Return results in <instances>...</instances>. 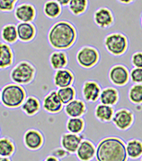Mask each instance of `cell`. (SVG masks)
Instances as JSON below:
<instances>
[{"instance_id": "1", "label": "cell", "mask_w": 142, "mask_h": 161, "mask_svg": "<svg viewBox=\"0 0 142 161\" xmlns=\"http://www.w3.org/2000/svg\"><path fill=\"white\" fill-rule=\"evenodd\" d=\"M78 34L75 25L67 20L54 23L48 31V43L55 51H66L77 43Z\"/></svg>"}, {"instance_id": "2", "label": "cell", "mask_w": 142, "mask_h": 161, "mask_svg": "<svg viewBox=\"0 0 142 161\" xmlns=\"http://www.w3.org/2000/svg\"><path fill=\"white\" fill-rule=\"evenodd\" d=\"M95 158L97 161H127L126 142L115 136L102 139L96 145Z\"/></svg>"}, {"instance_id": "3", "label": "cell", "mask_w": 142, "mask_h": 161, "mask_svg": "<svg viewBox=\"0 0 142 161\" xmlns=\"http://www.w3.org/2000/svg\"><path fill=\"white\" fill-rule=\"evenodd\" d=\"M26 98V90L14 82L7 83L1 90V103L8 109L21 108Z\"/></svg>"}, {"instance_id": "4", "label": "cell", "mask_w": 142, "mask_h": 161, "mask_svg": "<svg viewBox=\"0 0 142 161\" xmlns=\"http://www.w3.org/2000/svg\"><path fill=\"white\" fill-rule=\"evenodd\" d=\"M36 68L29 61H20L11 69L9 77L11 80L18 85H29L35 79Z\"/></svg>"}, {"instance_id": "5", "label": "cell", "mask_w": 142, "mask_h": 161, "mask_svg": "<svg viewBox=\"0 0 142 161\" xmlns=\"http://www.w3.org/2000/svg\"><path fill=\"white\" fill-rule=\"evenodd\" d=\"M104 48L111 55L115 57H120L124 55L129 50V42L126 35L114 32L108 34L104 39Z\"/></svg>"}, {"instance_id": "6", "label": "cell", "mask_w": 142, "mask_h": 161, "mask_svg": "<svg viewBox=\"0 0 142 161\" xmlns=\"http://www.w3.org/2000/svg\"><path fill=\"white\" fill-rule=\"evenodd\" d=\"M76 60L78 65L82 68L91 69L98 64L101 60V54L96 47L92 45H84L77 52Z\"/></svg>"}, {"instance_id": "7", "label": "cell", "mask_w": 142, "mask_h": 161, "mask_svg": "<svg viewBox=\"0 0 142 161\" xmlns=\"http://www.w3.org/2000/svg\"><path fill=\"white\" fill-rule=\"evenodd\" d=\"M115 128L121 131L129 130L135 122L134 112L127 108H121L115 110L114 119L112 120Z\"/></svg>"}, {"instance_id": "8", "label": "cell", "mask_w": 142, "mask_h": 161, "mask_svg": "<svg viewBox=\"0 0 142 161\" xmlns=\"http://www.w3.org/2000/svg\"><path fill=\"white\" fill-rule=\"evenodd\" d=\"M23 143L24 147L31 151L40 150L45 143L44 135L37 129H29L23 136Z\"/></svg>"}, {"instance_id": "9", "label": "cell", "mask_w": 142, "mask_h": 161, "mask_svg": "<svg viewBox=\"0 0 142 161\" xmlns=\"http://www.w3.org/2000/svg\"><path fill=\"white\" fill-rule=\"evenodd\" d=\"M108 78L114 86L124 87L130 80L129 70L123 64H115L110 68Z\"/></svg>"}, {"instance_id": "10", "label": "cell", "mask_w": 142, "mask_h": 161, "mask_svg": "<svg viewBox=\"0 0 142 161\" xmlns=\"http://www.w3.org/2000/svg\"><path fill=\"white\" fill-rule=\"evenodd\" d=\"M94 24L101 29H108L115 23V16L113 11L106 7L97 8L93 15Z\"/></svg>"}, {"instance_id": "11", "label": "cell", "mask_w": 142, "mask_h": 161, "mask_svg": "<svg viewBox=\"0 0 142 161\" xmlns=\"http://www.w3.org/2000/svg\"><path fill=\"white\" fill-rule=\"evenodd\" d=\"M14 14L19 23H33L37 16V11L33 4L23 2L16 6Z\"/></svg>"}, {"instance_id": "12", "label": "cell", "mask_w": 142, "mask_h": 161, "mask_svg": "<svg viewBox=\"0 0 142 161\" xmlns=\"http://www.w3.org/2000/svg\"><path fill=\"white\" fill-rule=\"evenodd\" d=\"M81 92L85 102L94 103L99 101L102 88L97 81L94 80H87L83 83Z\"/></svg>"}, {"instance_id": "13", "label": "cell", "mask_w": 142, "mask_h": 161, "mask_svg": "<svg viewBox=\"0 0 142 161\" xmlns=\"http://www.w3.org/2000/svg\"><path fill=\"white\" fill-rule=\"evenodd\" d=\"M42 107L46 112L50 114H58L64 110V105L60 102L57 94V91H50L43 98Z\"/></svg>"}, {"instance_id": "14", "label": "cell", "mask_w": 142, "mask_h": 161, "mask_svg": "<svg viewBox=\"0 0 142 161\" xmlns=\"http://www.w3.org/2000/svg\"><path fill=\"white\" fill-rule=\"evenodd\" d=\"M83 139H85V137L82 134L77 135L65 132L60 137V146L69 154H76Z\"/></svg>"}, {"instance_id": "15", "label": "cell", "mask_w": 142, "mask_h": 161, "mask_svg": "<svg viewBox=\"0 0 142 161\" xmlns=\"http://www.w3.org/2000/svg\"><path fill=\"white\" fill-rule=\"evenodd\" d=\"M75 79L74 73L68 68L55 71L53 74V83L58 89L73 86Z\"/></svg>"}, {"instance_id": "16", "label": "cell", "mask_w": 142, "mask_h": 161, "mask_svg": "<svg viewBox=\"0 0 142 161\" xmlns=\"http://www.w3.org/2000/svg\"><path fill=\"white\" fill-rule=\"evenodd\" d=\"M18 41L22 43H30L35 39L37 28L33 23H18L16 25Z\"/></svg>"}, {"instance_id": "17", "label": "cell", "mask_w": 142, "mask_h": 161, "mask_svg": "<svg viewBox=\"0 0 142 161\" xmlns=\"http://www.w3.org/2000/svg\"><path fill=\"white\" fill-rule=\"evenodd\" d=\"M64 111L68 118H83L87 111V106L84 100L75 99L65 105Z\"/></svg>"}, {"instance_id": "18", "label": "cell", "mask_w": 142, "mask_h": 161, "mask_svg": "<svg viewBox=\"0 0 142 161\" xmlns=\"http://www.w3.org/2000/svg\"><path fill=\"white\" fill-rule=\"evenodd\" d=\"M95 153L96 146L93 141L85 139L78 147L76 155L80 161H91L94 159V158H95Z\"/></svg>"}, {"instance_id": "19", "label": "cell", "mask_w": 142, "mask_h": 161, "mask_svg": "<svg viewBox=\"0 0 142 161\" xmlns=\"http://www.w3.org/2000/svg\"><path fill=\"white\" fill-rule=\"evenodd\" d=\"M14 53L9 44L0 42V70H6L14 64Z\"/></svg>"}, {"instance_id": "20", "label": "cell", "mask_w": 142, "mask_h": 161, "mask_svg": "<svg viewBox=\"0 0 142 161\" xmlns=\"http://www.w3.org/2000/svg\"><path fill=\"white\" fill-rule=\"evenodd\" d=\"M120 101V92L114 87H106L102 89L99 97V102L101 104L114 107L118 104Z\"/></svg>"}, {"instance_id": "21", "label": "cell", "mask_w": 142, "mask_h": 161, "mask_svg": "<svg viewBox=\"0 0 142 161\" xmlns=\"http://www.w3.org/2000/svg\"><path fill=\"white\" fill-rule=\"evenodd\" d=\"M50 67L54 71H58L67 68L68 64V56L64 51H54L49 57Z\"/></svg>"}, {"instance_id": "22", "label": "cell", "mask_w": 142, "mask_h": 161, "mask_svg": "<svg viewBox=\"0 0 142 161\" xmlns=\"http://www.w3.org/2000/svg\"><path fill=\"white\" fill-rule=\"evenodd\" d=\"M23 112L29 117L35 116L42 109V103L35 96H27L21 107Z\"/></svg>"}, {"instance_id": "23", "label": "cell", "mask_w": 142, "mask_h": 161, "mask_svg": "<svg viewBox=\"0 0 142 161\" xmlns=\"http://www.w3.org/2000/svg\"><path fill=\"white\" fill-rule=\"evenodd\" d=\"M114 113H115L114 107H112V106L99 103L94 108V117L96 118L97 120L104 123L112 122Z\"/></svg>"}, {"instance_id": "24", "label": "cell", "mask_w": 142, "mask_h": 161, "mask_svg": "<svg viewBox=\"0 0 142 161\" xmlns=\"http://www.w3.org/2000/svg\"><path fill=\"white\" fill-rule=\"evenodd\" d=\"M0 36L2 42L5 44H14L18 41V35H17V27L14 24H7L5 25L0 32Z\"/></svg>"}, {"instance_id": "25", "label": "cell", "mask_w": 142, "mask_h": 161, "mask_svg": "<svg viewBox=\"0 0 142 161\" xmlns=\"http://www.w3.org/2000/svg\"><path fill=\"white\" fill-rule=\"evenodd\" d=\"M62 13V8L57 0L46 1L43 5V14L49 19H57Z\"/></svg>"}, {"instance_id": "26", "label": "cell", "mask_w": 142, "mask_h": 161, "mask_svg": "<svg viewBox=\"0 0 142 161\" xmlns=\"http://www.w3.org/2000/svg\"><path fill=\"white\" fill-rule=\"evenodd\" d=\"M85 120L84 118H68L66 122L67 132L81 135L85 130Z\"/></svg>"}, {"instance_id": "27", "label": "cell", "mask_w": 142, "mask_h": 161, "mask_svg": "<svg viewBox=\"0 0 142 161\" xmlns=\"http://www.w3.org/2000/svg\"><path fill=\"white\" fill-rule=\"evenodd\" d=\"M126 152L128 158L138 159L142 157V141L140 139H131L126 142Z\"/></svg>"}, {"instance_id": "28", "label": "cell", "mask_w": 142, "mask_h": 161, "mask_svg": "<svg viewBox=\"0 0 142 161\" xmlns=\"http://www.w3.org/2000/svg\"><path fill=\"white\" fill-rule=\"evenodd\" d=\"M16 152V146L9 137H0V157L10 158Z\"/></svg>"}, {"instance_id": "29", "label": "cell", "mask_w": 142, "mask_h": 161, "mask_svg": "<svg viewBox=\"0 0 142 161\" xmlns=\"http://www.w3.org/2000/svg\"><path fill=\"white\" fill-rule=\"evenodd\" d=\"M57 94L63 105H67L75 99H77V91L74 86H69L66 88H60L57 90Z\"/></svg>"}, {"instance_id": "30", "label": "cell", "mask_w": 142, "mask_h": 161, "mask_svg": "<svg viewBox=\"0 0 142 161\" xmlns=\"http://www.w3.org/2000/svg\"><path fill=\"white\" fill-rule=\"evenodd\" d=\"M68 10L72 15H78L85 14L88 8V1L87 0H70L68 5Z\"/></svg>"}, {"instance_id": "31", "label": "cell", "mask_w": 142, "mask_h": 161, "mask_svg": "<svg viewBox=\"0 0 142 161\" xmlns=\"http://www.w3.org/2000/svg\"><path fill=\"white\" fill-rule=\"evenodd\" d=\"M128 99L135 105H142V84H132L129 89Z\"/></svg>"}, {"instance_id": "32", "label": "cell", "mask_w": 142, "mask_h": 161, "mask_svg": "<svg viewBox=\"0 0 142 161\" xmlns=\"http://www.w3.org/2000/svg\"><path fill=\"white\" fill-rule=\"evenodd\" d=\"M16 0H0V12L10 13L14 11L17 6Z\"/></svg>"}, {"instance_id": "33", "label": "cell", "mask_w": 142, "mask_h": 161, "mask_svg": "<svg viewBox=\"0 0 142 161\" xmlns=\"http://www.w3.org/2000/svg\"><path fill=\"white\" fill-rule=\"evenodd\" d=\"M129 78L134 84H142V69L132 68L129 71Z\"/></svg>"}, {"instance_id": "34", "label": "cell", "mask_w": 142, "mask_h": 161, "mask_svg": "<svg viewBox=\"0 0 142 161\" xmlns=\"http://www.w3.org/2000/svg\"><path fill=\"white\" fill-rule=\"evenodd\" d=\"M130 62L133 65V68L142 69V51L135 52L134 53H132Z\"/></svg>"}, {"instance_id": "35", "label": "cell", "mask_w": 142, "mask_h": 161, "mask_svg": "<svg viewBox=\"0 0 142 161\" xmlns=\"http://www.w3.org/2000/svg\"><path fill=\"white\" fill-rule=\"evenodd\" d=\"M50 155L53 156V157H55V158H58V159L60 160V159H62V158H65L68 157L70 154L68 153V152H67L63 147H56V148H54V149L51 151V154H50Z\"/></svg>"}, {"instance_id": "36", "label": "cell", "mask_w": 142, "mask_h": 161, "mask_svg": "<svg viewBox=\"0 0 142 161\" xmlns=\"http://www.w3.org/2000/svg\"><path fill=\"white\" fill-rule=\"evenodd\" d=\"M69 1L70 0H58V4L61 6V8H64V7H68L69 5Z\"/></svg>"}, {"instance_id": "37", "label": "cell", "mask_w": 142, "mask_h": 161, "mask_svg": "<svg viewBox=\"0 0 142 161\" xmlns=\"http://www.w3.org/2000/svg\"><path fill=\"white\" fill-rule=\"evenodd\" d=\"M43 161H60L58 158H55V157H53V156H51V155H49V156H47L46 158H45V159Z\"/></svg>"}, {"instance_id": "38", "label": "cell", "mask_w": 142, "mask_h": 161, "mask_svg": "<svg viewBox=\"0 0 142 161\" xmlns=\"http://www.w3.org/2000/svg\"><path fill=\"white\" fill-rule=\"evenodd\" d=\"M119 3H121V4H125V5H129V4L133 3V1H131V0H128V1H123V0H121V1H119Z\"/></svg>"}, {"instance_id": "39", "label": "cell", "mask_w": 142, "mask_h": 161, "mask_svg": "<svg viewBox=\"0 0 142 161\" xmlns=\"http://www.w3.org/2000/svg\"><path fill=\"white\" fill-rule=\"evenodd\" d=\"M0 161H11L10 158H3V157H0Z\"/></svg>"}, {"instance_id": "40", "label": "cell", "mask_w": 142, "mask_h": 161, "mask_svg": "<svg viewBox=\"0 0 142 161\" xmlns=\"http://www.w3.org/2000/svg\"><path fill=\"white\" fill-rule=\"evenodd\" d=\"M140 24H141V27H142V13H141V16H140Z\"/></svg>"}, {"instance_id": "41", "label": "cell", "mask_w": 142, "mask_h": 161, "mask_svg": "<svg viewBox=\"0 0 142 161\" xmlns=\"http://www.w3.org/2000/svg\"><path fill=\"white\" fill-rule=\"evenodd\" d=\"M0 103H1V90H0Z\"/></svg>"}, {"instance_id": "42", "label": "cell", "mask_w": 142, "mask_h": 161, "mask_svg": "<svg viewBox=\"0 0 142 161\" xmlns=\"http://www.w3.org/2000/svg\"><path fill=\"white\" fill-rule=\"evenodd\" d=\"M140 161H142V157H141V160H140Z\"/></svg>"}, {"instance_id": "43", "label": "cell", "mask_w": 142, "mask_h": 161, "mask_svg": "<svg viewBox=\"0 0 142 161\" xmlns=\"http://www.w3.org/2000/svg\"><path fill=\"white\" fill-rule=\"evenodd\" d=\"M0 133H1V130H0Z\"/></svg>"}]
</instances>
